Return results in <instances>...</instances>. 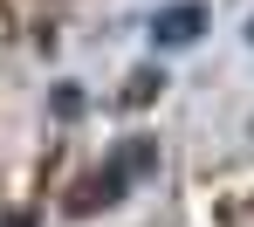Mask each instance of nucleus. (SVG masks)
<instances>
[{
	"label": "nucleus",
	"mask_w": 254,
	"mask_h": 227,
	"mask_svg": "<svg viewBox=\"0 0 254 227\" xmlns=\"http://www.w3.org/2000/svg\"><path fill=\"white\" fill-rule=\"evenodd\" d=\"M158 35H165V42H192V35H199V7H179V14H165V21H158Z\"/></svg>",
	"instance_id": "nucleus-1"
}]
</instances>
